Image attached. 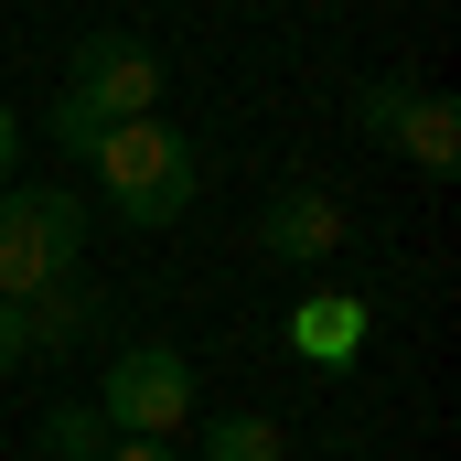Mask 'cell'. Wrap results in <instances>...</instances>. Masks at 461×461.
Segmentation results:
<instances>
[{
	"mask_svg": "<svg viewBox=\"0 0 461 461\" xmlns=\"http://www.w3.org/2000/svg\"><path fill=\"white\" fill-rule=\"evenodd\" d=\"M86 172H97V204H108L129 236L183 226V215H194V194H204V150H194L172 118H129V129H108Z\"/></svg>",
	"mask_w": 461,
	"mask_h": 461,
	"instance_id": "6da1fadb",
	"label": "cell"
},
{
	"mask_svg": "<svg viewBox=\"0 0 461 461\" xmlns=\"http://www.w3.org/2000/svg\"><path fill=\"white\" fill-rule=\"evenodd\" d=\"M86 258V194L76 183H0V301H43Z\"/></svg>",
	"mask_w": 461,
	"mask_h": 461,
	"instance_id": "7a4b0ae2",
	"label": "cell"
},
{
	"mask_svg": "<svg viewBox=\"0 0 461 461\" xmlns=\"http://www.w3.org/2000/svg\"><path fill=\"white\" fill-rule=\"evenodd\" d=\"M86 408L108 419V440H172V429H194V354L183 344H118Z\"/></svg>",
	"mask_w": 461,
	"mask_h": 461,
	"instance_id": "3957f363",
	"label": "cell"
},
{
	"mask_svg": "<svg viewBox=\"0 0 461 461\" xmlns=\"http://www.w3.org/2000/svg\"><path fill=\"white\" fill-rule=\"evenodd\" d=\"M65 97L97 118V129H129V118H161V54L140 43V32H76V65H65Z\"/></svg>",
	"mask_w": 461,
	"mask_h": 461,
	"instance_id": "277c9868",
	"label": "cell"
},
{
	"mask_svg": "<svg viewBox=\"0 0 461 461\" xmlns=\"http://www.w3.org/2000/svg\"><path fill=\"white\" fill-rule=\"evenodd\" d=\"M258 247H268L279 268H333V258H344V204H333L322 183H279V194L258 204Z\"/></svg>",
	"mask_w": 461,
	"mask_h": 461,
	"instance_id": "5b68a950",
	"label": "cell"
},
{
	"mask_svg": "<svg viewBox=\"0 0 461 461\" xmlns=\"http://www.w3.org/2000/svg\"><path fill=\"white\" fill-rule=\"evenodd\" d=\"M365 322H375L365 301H333V290H312V301L290 312V344L312 354V365H333V375H344L354 354H365Z\"/></svg>",
	"mask_w": 461,
	"mask_h": 461,
	"instance_id": "8992f818",
	"label": "cell"
},
{
	"mask_svg": "<svg viewBox=\"0 0 461 461\" xmlns=\"http://www.w3.org/2000/svg\"><path fill=\"white\" fill-rule=\"evenodd\" d=\"M386 150H408L419 172H451V161H461V108H451V97H429V86H419V97H408V118H397V140H386Z\"/></svg>",
	"mask_w": 461,
	"mask_h": 461,
	"instance_id": "52a82bcc",
	"label": "cell"
},
{
	"mask_svg": "<svg viewBox=\"0 0 461 461\" xmlns=\"http://www.w3.org/2000/svg\"><path fill=\"white\" fill-rule=\"evenodd\" d=\"M183 461H290V440H279V419L226 408V419H204V440H194Z\"/></svg>",
	"mask_w": 461,
	"mask_h": 461,
	"instance_id": "ba28073f",
	"label": "cell"
},
{
	"mask_svg": "<svg viewBox=\"0 0 461 461\" xmlns=\"http://www.w3.org/2000/svg\"><path fill=\"white\" fill-rule=\"evenodd\" d=\"M22 322H32V354H65L97 333V290H76V279H54L43 301H22Z\"/></svg>",
	"mask_w": 461,
	"mask_h": 461,
	"instance_id": "9c48e42d",
	"label": "cell"
},
{
	"mask_svg": "<svg viewBox=\"0 0 461 461\" xmlns=\"http://www.w3.org/2000/svg\"><path fill=\"white\" fill-rule=\"evenodd\" d=\"M43 461H108V419L97 408H43Z\"/></svg>",
	"mask_w": 461,
	"mask_h": 461,
	"instance_id": "30bf717a",
	"label": "cell"
},
{
	"mask_svg": "<svg viewBox=\"0 0 461 461\" xmlns=\"http://www.w3.org/2000/svg\"><path fill=\"white\" fill-rule=\"evenodd\" d=\"M408 97H419L408 76H365V86H354V129L386 150V140H397V118H408Z\"/></svg>",
	"mask_w": 461,
	"mask_h": 461,
	"instance_id": "8fae6325",
	"label": "cell"
},
{
	"mask_svg": "<svg viewBox=\"0 0 461 461\" xmlns=\"http://www.w3.org/2000/svg\"><path fill=\"white\" fill-rule=\"evenodd\" d=\"M97 140H108L97 118L76 108V97H54V150H65V161H97Z\"/></svg>",
	"mask_w": 461,
	"mask_h": 461,
	"instance_id": "7c38bea8",
	"label": "cell"
},
{
	"mask_svg": "<svg viewBox=\"0 0 461 461\" xmlns=\"http://www.w3.org/2000/svg\"><path fill=\"white\" fill-rule=\"evenodd\" d=\"M22 354H32V322H22V301H0V375H11Z\"/></svg>",
	"mask_w": 461,
	"mask_h": 461,
	"instance_id": "4fadbf2b",
	"label": "cell"
},
{
	"mask_svg": "<svg viewBox=\"0 0 461 461\" xmlns=\"http://www.w3.org/2000/svg\"><path fill=\"white\" fill-rule=\"evenodd\" d=\"M108 461H183L172 440H108Z\"/></svg>",
	"mask_w": 461,
	"mask_h": 461,
	"instance_id": "5bb4252c",
	"label": "cell"
},
{
	"mask_svg": "<svg viewBox=\"0 0 461 461\" xmlns=\"http://www.w3.org/2000/svg\"><path fill=\"white\" fill-rule=\"evenodd\" d=\"M11 161H22V118H11V97H0V183H11Z\"/></svg>",
	"mask_w": 461,
	"mask_h": 461,
	"instance_id": "9a60e30c",
	"label": "cell"
}]
</instances>
